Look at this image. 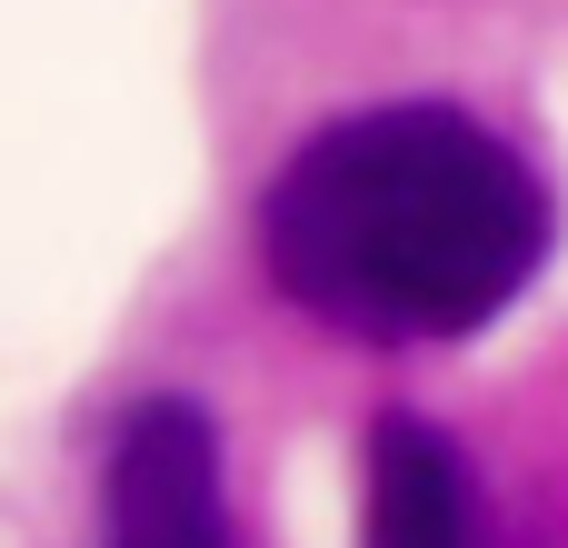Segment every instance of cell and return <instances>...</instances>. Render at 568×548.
I'll use <instances>...</instances> for the list:
<instances>
[{
    "instance_id": "6da1fadb",
    "label": "cell",
    "mask_w": 568,
    "mask_h": 548,
    "mask_svg": "<svg viewBox=\"0 0 568 548\" xmlns=\"http://www.w3.org/2000/svg\"><path fill=\"white\" fill-rule=\"evenodd\" d=\"M260 260L349 339H469L539 280L549 180L449 100H379L280 160Z\"/></svg>"
},
{
    "instance_id": "3957f363",
    "label": "cell",
    "mask_w": 568,
    "mask_h": 548,
    "mask_svg": "<svg viewBox=\"0 0 568 548\" xmlns=\"http://www.w3.org/2000/svg\"><path fill=\"white\" fill-rule=\"evenodd\" d=\"M369 548H479L469 459L409 409L369 429Z\"/></svg>"
},
{
    "instance_id": "7a4b0ae2",
    "label": "cell",
    "mask_w": 568,
    "mask_h": 548,
    "mask_svg": "<svg viewBox=\"0 0 568 548\" xmlns=\"http://www.w3.org/2000/svg\"><path fill=\"white\" fill-rule=\"evenodd\" d=\"M100 548H240L220 439L190 399H140L100 469Z\"/></svg>"
}]
</instances>
